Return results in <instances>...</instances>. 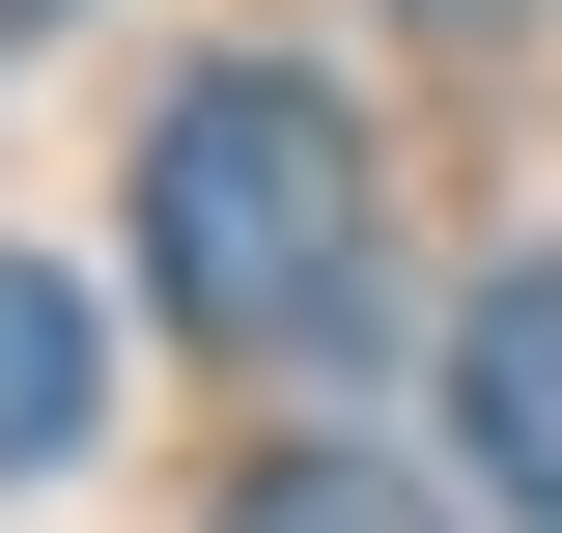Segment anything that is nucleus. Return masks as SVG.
<instances>
[{"mask_svg": "<svg viewBox=\"0 0 562 533\" xmlns=\"http://www.w3.org/2000/svg\"><path fill=\"white\" fill-rule=\"evenodd\" d=\"M450 421H479V506L562 533V253H506L479 309H450Z\"/></svg>", "mask_w": 562, "mask_h": 533, "instance_id": "obj_2", "label": "nucleus"}, {"mask_svg": "<svg viewBox=\"0 0 562 533\" xmlns=\"http://www.w3.org/2000/svg\"><path fill=\"white\" fill-rule=\"evenodd\" d=\"M140 309L225 337V365H281V337L366 309V113L310 57H198L140 113Z\"/></svg>", "mask_w": 562, "mask_h": 533, "instance_id": "obj_1", "label": "nucleus"}, {"mask_svg": "<svg viewBox=\"0 0 562 533\" xmlns=\"http://www.w3.org/2000/svg\"><path fill=\"white\" fill-rule=\"evenodd\" d=\"M422 29H506V0H422Z\"/></svg>", "mask_w": 562, "mask_h": 533, "instance_id": "obj_5", "label": "nucleus"}, {"mask_svg": "<svg viewBox=\"0 0 562 533\" xmlns=\"http://www.w3.org/2000/svg\"><path fill=\"white\" fill-rule=\"evenodd\" d=\"M225 533H450V506H422L394 450H254V477H225Z\"/></svg>", "mask_w": 562, "mask_h": 533, "instance_id": "obj_4", "label": "nucleus"}, {"mask_svg": "<svg viewBox=\"0 0 562 533\" xmlns=\"http://www.w3.org/2000/svg\"><path fill=\"white\" fill-rule=\"evenodd\" d=\"M0 29H57V0H0Z\"/></svg>", "mask_w": 562, "mask_h": 533, "instance_id": "obj_6", "label": "nucleus"}, {"mask_svg": "<svg viewBox=\"0 0 562 533\" xmlns=\"http://www.w3.org/2000/svg\"><path fill=\"white\" fill-rule=\"evenodd\" d=\"M85 394H113L85 281H29V253H0V477H57V450H85Z\"/></svg>", "mask_w": 562, "mask_h": 533, "instance_id": "obj_3", "label": "nucleus"}]
</instances>
